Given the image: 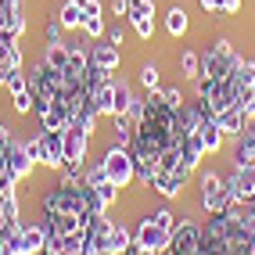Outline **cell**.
Instances as JSON below:
<instances>
[{"mask_svg":"<svg viewBox=\"0 0 255 255\" xmlns=\"http://www.w3.org/2000/svg\"><path fill=\"white\" fill-rule=\"evenodd\" d=\"M94 191H97L101 198H105V205H115V198H119V187H115L112 180H101V183L94 187Z\"/></svg>","mask_w":255,"mask_h":255,"instance_id":"cell-38","label":"cell"},{"mask_svg":"<svg viewBox=\"0 0 255 255\" xmlns=\"http://www.w3.org/2000/svg\"><path fill=\"white\" fill-rule=\"evenodd\" d=\"M72 4H76V7H87V4H90V0H72Z\"/></svg>","mask_w":255,"mask_h":255,"instance_id":"cell-52","label":"cell"},{"mask_svg":"<svg viewBox=\"0 0 255 255\" xmlns=\"http://www.w3.org/2000/svg\"><path fill=\"white\" fill-rule=\"evenodd\" d=\"M158 79H162V69H158L155 61H147L144 69H140V87L144 90H158Z\"/></svg>","mask_w":255,"mask_h":255,"instance_id":"cell-32","label":"cell"},{"mask_svg":"<svg viewBox=\"0 0 255 255\" xmlns=\"http://www.w3.org/2000/svg\"><path fill=\"white\" fill-rule=\"evenodd\" d=\"M237 11H241V0H219L216 14H237Z\"/></svg>","mask_w":255,"mask_h":255,"instance_id":"cell-44","label":"cell"},{"mask_svg":"<svg viewBox=\"0 0 255 255\" xmlns=\"http://www.w3.org/2000/svg\"><path fill=\"white\" fill-rule=\"evenodd\" d=\"M162 97H165V105H169V108H180V105H183V90H180V87H165Z\"/></svg>","mask_w":255,"mask_h":255,"instance_id":"cell-42","label":"cell"},{"mask_svg":"<svg viewBox=\"0 0 255 255\" xmlns=\"http://www.w3.org/2000/svg\"><path fill=\"white\" fill-rule=\"evenodd\" d=\"M126 255H158L155 248H144V245H137V241H133L129 248H126Z\"/></svg>","mask_w":255,"mask_h":255,"instance_id":"cell-48","label":"cell"},{"mask_svg":"<svg viewBox=\"0 0 255 255\" xmlns=\"http://www.w3.org/2000/svg\"><path fill=\"white\" fill-rule=\"evenodd\" d=\"M65 47H69V65H65V69L83 76V72H87V65H90V50L79 47V43H65Z\"/></svg>","mask_w":255,"mask_h":255,"instance_id":"cell-24","label":"cell"},{"mask_svg":"<svg viewBox=\"0 0 255 255\" xmlns=\"http://www.w3.org/2000/svg\"><path fill=\"white\" fill-rule=\"evenodd\" d=\"M133 25V32H137L140 40H151L155 36V18H137V22H129Z\"/></svg>","mask_w":255,"mask_h":255,"instance_id":"cell-39","label":"cell"},{"mask_svg":"<svg viewBox=\"0 0 255 255\" xmlns=\"http://www.w3.org/2000/svg\"><path fill=\"white\" fill-rule=\"evenodd\" d=\"M40 165H47V169H61L65 165V129L40 133Z\"/></svg>","mask_w":255,"mask_h":255,"instance_id":"cell-7","label":"cell"},{"mask_svg":"<svg viewBox=\"0 0 255 255\" xmlns=\"http://www.w3.org/2000/svg\"><path fill=\"white\" fill-rule=\"evenodd\" d=\"M180 151H183V158H180V162L191 169V173L198 169V162L209 155V151H205V140H201V133H187V137L180 140Z\"/></svg>","mask_w":255,"mask_h":255,"instance_id":"cell-12","label":"cell"},{"mask_svg":"<svg viewBox=\"0 0 255 255\" xmlns=\"http://www.w3.org/2000/svg\"><path fill=\"white\" fill-rule=\"evenodd\" d=\"M83 32H87L90 40L105 36V11H101V0H90V4L83 7Z\"/></svg>","mask_w":255,"mask_h":255,"instance_id":"cell-15","label":"cell"},{"mask_svg":"<svg viewBox=\"0 0 255 255\" xmlns=\"http://www.w3.org/2000/svg\"><path fill=\"white\" fill-rule=\"evenodd\" d=\"M245 162H255V119H248V126L234 147V165H245Z\"/></svg>","mask_w":255,"mask_h":255,"instance_id":"cell-16","label":"cell"},{"mask_svg":"<svg viewBox=\"0 0 255 255\" xmlns=\"http://www.w3.org/2000/svg\"><path fill=\"white\" fill-rule=\"evenodd\" d=\"M43 255H83V237H50Z\"/></svg>","mask_w":255,"mask_h":255,"instance_id":"cell-19","label":"cell"},{"mask_svg":"<svg viewBox=\"0 0 255 255\" xmlns=\"http://www.w3.org/2000/svg\"><path fill=\"white\" fill-rule=\"evenodd\" d=\"M227 201H230L227 180L219 176L216 169H205V173H201V209H205L209 216H216V212L227 209Z\"/></svg>","mask_w":255,"mask_h":255,"instance_id":"cell-5","label":"cell"},{"mask_svg":"<svg viewBox=\"0 0 255 255\" xmlns=\"http://www.w3.org/2000/svg\"><path fill=\"white\" fill-rule=\"evenodd\" d=\"M187 25H191V22H187V11H183L180 4L165 11V32H169V36H183Z\"/></svg>","mask_w":255,"mask_h":255,"instance_id":"cell-26","label":"cell"},{"mask_svg":"<svg viewBox=\"0 0 255 255\" xmlns=\"http://www.w3.org/2000/svg\"><path fill=\"white\" fill-rule=\"evenodd\" d=\"M216 126L223 129L227 137H234V140H237V137L245 133V126H248V115L234 105V108H227V112H219V115H216Z\"/></svg>","mask_w":255,"mask_h":255,"instance_id":"cell-13","label":"cell"},{"mask_svg":"<svg viewBox=\"0 0 255 255\" xmlns=\"http://www.w3.org/2000/svg\"><path fill=\"white\" fill-rule=\"evenodd\" d=\"M43 212H65V216H87V205H83V191L79 187H50L40 201Z\"/></svg>","mask_w":255,"mask_h":255,"instance_id":"cell-3","label":"cell"},{"mask_svg":"<svg viewBox=\"0 0 255 255\" xmlns=\"http://www.w3.org/2000/svg\"><path fill=\"white\" fill-rule=\"evenodd\" d=\"M47 241H50V234H47V227H43V223L25 227V234H22V245H25V252H29V255H43Z\"/></svg>","mask_w":255,"mask_h":255,"instance_id":"cell-18","label":"cell"},{"mask_svg":"<svg viewBox=\"0 0 255 255\" xmlns=\"http://www.w3.org/2000/svg\"><path fill=\"white\" fill-rule=\"evenodd\" d=\"M90 216H65V212H43V227L50 237H83Z\"/></svg>","mask_w":255,"mask_h":255,"instance_id":"cell-6","label":"cell"},{"mask_svg":"<svg viewBox=\"0 0 255 255\" xmlns=\"http://www.w3.org/2000/svg\"><path fill=\"white\" fill-rule=\"evenodd\" d=\"M133 105V90L126 87V83H119L115 79V94H112V115H126Z\"/></svg>","mask_w":255,"mask_h":255,"instance_id":"cell-28","label":"cell"},{"mask_svg":"<svg viewBox=\"0 0 255 255\" xmlns=\"http://www.w3.org/2000/svg\"><path fill=\"white\" fill-rule=\"evenodd\" d=\"M198 133H201V140H205V151H209V155H216V151H223V140H227V133L216 126V119H205Z\"/></svg>","mask_w":255,"mask_h":255,"instance_id":"cell-20","label":"cell"},{"mask_svg":"<svg viewBox=\"0 0 255 255\" xmlns=\"http://www.w3.org/2000/svg\"><path fill=\"white\" fill-rule=\"evenodd\" d=\"M83 176H87L83 162H65V165L58 169V183H61V187H83Z\"/></svg>","mask_w":255,"mask_h":255,"instance_id":"cell-23","label":"cell"},{"mask_svg":"<svg viewBox=\"0 0 255 255\" xmlns=\"http://www.w3.org/2000/svg\"><path fill=\"white\" fill-rule=\"evenodd\" d=\"M252 237L255 234L234 223L227 212H216L201 223V255H248Z\"/></svg>","mask_w":255,"mask_h":255,"instance_id":"cell-1","label":"cell"},{"mask_svg":"<svg viewBox=\"0 0 255 255\" xmlns=\"http://www.w3.org/2000/svg\"><path fill=\"white\" fill-rule=\"evenodd\" d=\"M11 108L18 112V115L32 112V94H29V90H22V94H14V97H11Z\"/></svg>","mask_w":255,"mask_h":255,"instance_id":"cell-40","label":"cell"},{"mask_svg":"<svg viewBox=\"0 0 255 255\" xmlns=\"http://www.w3.org/2000/svg\"><path fill=\"white\" fill-rule=\"evenodd\" d=\"M101 165H105V173L115 187H129L133 180H137V165H133V155L126 147H108L105 151V158H101Z\"/></svg>","mask_w":255,"mask_h":255,"instance_id":"cell-4","label":"cell"},{"mask_svg":"<svg viewBox=\"0 0 255 255\" xmlns=\"http://www.w3.org/2000/svg\"><path fill=\"white\" fill-rule=\"evenodd\" d=\"M43 61L50 65V69H65V65H69V47H65V43H47Z\"/></svg>","mask_w":255,"mask_h":255,"instance_id":"cell-30","label":"cell"},{"mask_svg":"<svg viewBox=\"0 0 255 255\" xmlns=\"http://www.w3.org/2000/svg\"><path fill=\"white\" fill-rule=\"evenodd\" d=\"M79 79H83V90L90 94V90H97V87H105V83L112 79V72H108V69H101V65H94V61H90V65H87V72H83Z\"/></svg>","mask_w":255,"mask_h":255,"instance_id":"cell-25","label":"cell"},{"mask_svg":"<svg viewBox=\"0 0 255 255\" xmlns=\"http://www.w3.org/2000/svg\"><path fill=\"white\" fill-rule=\"evenodd\" d=\"M58 22H61V29H83V7H76L72 0H65L58 7Z\"/></svg>","mask_w":255,"mask_h":255,"instance_id":"cell-27","label":"cell"},{"mask_svg":"<svg viewBox=\"0 0 255 255\" xmlns=\"http://www.w3.org/2000/svg\"><path fill=\"white\" fill-rule=\"evenodd\" d=\"M237 108H241L248 119H255V87H245V90H241V101H237Z\"/></svg>","mask_w":255,"mask_h":255,"instance_id":"cell-37","label":"cell"},{"mask_svg":"<svg viewBox=\"0 0 255 255\" xmlns=\"http://www.w3.org/2000/svg\"><path fill=\"white\" fill-rule=\"evenodd\" d=\"M133 245V234L123 230V227H115L108 234V241H105V255H126V248Z\"/></svg>","mask_w":255,"mask_h":255,"instance_id":"cell-22","label":"cell"},{"mask_svg":"<svg viewBox=\"0 0 255 255\" xmlns=\"http://www.w3.org/2000/svg\"><path fill=\"white\" fill-rule=\"evenodd\" d=\"M234 79L241 87H255V61H241V69L234 72Z\"/></svg>","mask_w":255,"mask_h":255,"instance_id":"cell-36","label":"cell"},{"mask_svg":"<svg viewBox=\"0 0 255 255\" xmlns=\"http://www.w3.org/2000/svg\"><path fill=\"white\" fill-rule=\"evenodd\" d=\"M129 119H133V123H140V119H144V97L137 101V97H133V105H129V112H126Z\"/></svg>","mask_w":255,"mask_h":255,"instance_id":"cell-45","label":"cell"},{"mask_svg":"<svg viewBox=\"0 0 255 255\" xmlns=\"http://www.w3.org/2000/svg\"><path fill=\"white\" fill-rule=\"evenodd\" d=\"M112 94H115V79H108L105 87L90 90V105L97 108V115H112Z\"/></svg>","mask_w":255,"mask_h":255,"instance_id":"cell-21","label":"cell"},{"mask_svg":"<svg viewBox=\"0 0 255 255\" xmlns=\"http://www.w3.org/2000/svg\"><path fill=\"white\" fill-rule=\"evenodd\" d=\"M155 18V0H126V22Z\"/></svg>","mask_w":255,"mask_h":255,"instance_id":"cell-29","label":"cell"},{"mask_svg":"<svg viewBox=\"0 0 255 255\" xmlns=\"http://www.w3.org/2000/svg\"><path fill=\"white\" fill-rule=\"evenodd\" d=\"M151 219H155V223H158L162 230H169V234H173V227L180 223L176 212H169V209H155V212H151Z\"/></svg>","mask_w":255,"mask_h":255,"instance_id":"cell-35","label":"cell"},{"mask_svg":"<svg viewBox=\"0 0 255 255\" xmlns=\"http://www.w3.org/2000/svg\"><path fill=\"white\" fill-rule=\"evenodd\" d=\"M90 61L101 65V69H108V72H115V69H119V61H123V54H119V47H115V43L97 40V43L90 47Z\"/></svg>","mask_w":255,"mask_h":255,"instance_id":"cell-14","label":"cell"},{"mask_svg":"<svg viewBox=\"0 0 255 255\" xmlns=\"http://www.w3.org/2000/svg\"><path fill=\"white\" fill-rule=\"evenodd\" d=\"M227 187H230V198L252 201V198H255V162L234 165V173L227 176Z\"/></svg>","mask_w":255,"mask_h":255,"instance_id":"cell-8","label":"cell"},{"mask_svg":"<svg viewBox=\"0 0 255 255\" xmlns=\"http://www.w3.org/2000/svg\"><path fill=\"white\" fill-rule=\"evenodd\" d=\"M133 241H137V245H144V248H155V252L162 255V252L169 248V241H173V234H169V230H162V227H158L151 216H144V219H140V227H137V234H133Z\"/></svg>","mask_w":255,"mask_h":255,"instance_id":"cell-9","label":"cell"},{"mask_svg":"<svg viewBox=\"0 0 255 255\" xmlns=\"http://www.w3.org/2000/svg\"><path fill=\"white\" fill-rule=\"evenodd\" d=\"M252 205H255V198H252Z\"/></svg>","mask_w":255,"mask_h":255,"instance_id":"cell-53","label":"cell"},{"mask_svg":"<svg viewBox=\"0 0 255 255\" xmlns=\"http://www.w3.org/2000/svg\"><path fill=\"white\" fill-rule=\"evenodd\" d=\"M25 151H29V158H32V162H40V133L25 140Z\"/></svg>","mask_w":255,"mask_h":255,"instance_id":"cell-46","label":"cell"},{"mask_svg":"<svg viewBox=\"0 0 255 255\" xmlns=\"http://www.w3.org/2000/svg\"><path fill=\"white\" fill-rule=\"evenodd\" d=\"M47 43H65V40H61V22H58V18L47 22Z\"/></svg>","mask_w":255,"mask_h":255,"instance_id":"cell-43","label":"cell"},{"mask_svg":"<svg viewBox=\"0 0 255 255\" xmlns=\"http://www.w3.org/2000/svg\"><path fill=\"white\" fill-rule=\"evenodd\" d=\"M32 165H36V162L29 158V151H25V140H18V137H14V140L7 144V158H4V169H7V173H14V176H29V173H32Z\"/></svg>","mask_w":255,"mask_h":255,"instance_id":"cell-11","label":"cell"},{"mask_svg":"<svg viewBox=\"0 0 255 255\" xmlns=\"http://www.w3.org/2000/svg\"><path fill=\"white\" fill-rule=\"evenodd\" d=\"M187 183H191V169H187V165L180 162V169H169V173H158L151 187H155V191H158L162 198H180Z\"/></svg>","mask_w":255,"mask_h":255,"instance_id":"cell-10","label":"cell"},{"mask_svg":"<svg viewBox=\"0 0 255 255\" xmlns=\"http://www.w3.org/2000/svg\"><path fill=\"white\" fill-rule=\"evenodd\" d=\"M4 90L14 97V94H22V90H29V76H25V69L22 72H11L7 76V83H4Z\"/></svg>","mask_w":255,"mask_h":255,"instance_id":"cell-33","label":"cell"},{"mask_svg":"<svg viewBox=\"0 0 255 255\" xmlns=\"http://www.w3.org/2000/svg\"><path fill=\"white\" fill-rule=\"evenodd\" d=\"M0 219H18V198L11 194H0Z\"/></svg>","mask_w":255,"mask_h":255,"instance_id":"cell-34","label":"cell"},{"mask_svg":"<svg viewBox=\"0 0 255 255\" xmlns=\"http://www.w3.org/2000/svg\"><path fill=\"white\" fill-rule=\"evenodd\" d=\"M112 11L119 14V18H126V0H112Z\"/></svg>","mask_w":255,"mask_h":255,"instance_id":"cell-49","label":"cell"},{"mask_svg":"<svg viewBox=\"0 0 255 255\" xmlns=\"http://www.w3.org/2000/svg\"><path fill=\"white\" fill-rule=\"evenodd\" d=\"M180 72H183V79H198L201 76V54L183 50V54H180Z\"/></svg>","mask_w":255,"mask_h":255,"instance_id":"cell-31","label":"cell"},{"mask_svg":"<svg viewBox=\"0 0 255 255\" xmlns=\"http://www.w3.org/2000/svg\"><path fill=\"white\" fill-rule=\"evenodd\" d=\"M241 54L234 50V43L230 40H212L205 50H201V76H209V79H227V76H234L237 69H241Z\"/></svg>","mask_w":255,"mask_h":255,"instance_id":"cell-2","label":"cell"},{"mask_svg":"<svg viewBox=\"0 0 255 255\" xmlns=\"http://www.w3.org/2000/svg\"><path fill=\"white\" fill-rule=\"evenodd\" d=\"M201 7H205L209 14H216V11H219V0H201Z\"/></svg>","mask_w":255,"mask_h":255,"instance_id":"cell-50","label":"cell"},{"mask_svg":"<svg viewBox=\"0 0 255 255\" xmlns=\"http://www.w3.org/2000/svg\"><path fill=\"white\" fill-rule=\"evenodd\" d=\"M4 29H7V32H14V36H22V32H25V14H22V11H14L11 18L4 22Z\"/></svg>","mask_w":255,"mask_h":255,"instance_id":"cell-41","label":"cell"},{"mask_svg":"<svg viewBox=\"0 0 255 255\" xmlns=\"http://www.w3.org/2000/svg\"><path fill=\"white\" fill-rule=\"evenodd\" d=\"M123 40H126V29H123V25H112V29H108V43H115V47H119Z\"/></svg>","mask_w":255,"mask_h":255,"instance_id":"cell-47","label":"cell"},{"mask_svg":"<svg viewBox=\"0 0 255 255\" xmlns=\"http://www.w3.org/2000/svg\"><path fill=\"white\" fill-rule=\"evenodd\" d=\"M0 173H4V169H0Z\"/></svg>","mask_w":255,"mask_h":255,"instance_id":"cell-54","label":"cell"},{"mask_svg":"<svg viewBox=\"0 0 255 255\" xmlns=\"http://www.w3.org/2000/svg\"><path fill=\"white\" fill-rule=\"evenodd\" d=\"M112 123H115V144L129 151L133 140H137V126H140V123H133L129 115H112Z\"/></svg>","mask_w":255,"mask_h":255,"instance_id":"cell-17","label":"cell"},{"mask_svg":"<svg viewBox=\"0 0 255 255\" xmlns=\"http://www.w3.org/2000/svg\"><path fill=\"white\" fill-rule=\"evenodd\" d=\"M7 76H11V69H7V65H0V87L7 83Z\"/></svg>","mask_w":255,"mask_h":255,"instance_id":"cell-51","label":"cell"}]
</instances>
